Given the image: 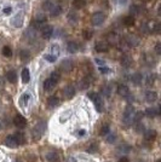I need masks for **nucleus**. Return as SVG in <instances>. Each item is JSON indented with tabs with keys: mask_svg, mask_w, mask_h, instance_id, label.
<instances>
[{
	"mask_svg": "<svg viewBox=\"0 0 161 162\" xmlns=\"http://www.w3.org/2000/svg\"><path fill=\"white\" fill-rule=\"evenodd\" d=\"M134 108L132 105H127V108L125 109L124 111V116H122V122H124V126L128 127L133 123V119H134Z\"/></svg>",
	"mask_w": 161,
	"mask_h": 162,
	"instance_id": "f257e3e1",
	"label": "nucleus"
},
{
	"mask_svg": "<svg viewBox=\"0 0 161 162\" xmlns=\"http://www.w3.org/2000/svg\"><path fill=\"white\" fill-rule=\"evenodd\" d=\"M45 129H46V123H45L44 121L38 122V125H35V127L33 128V139H34V140L39 139V138L44 134Z\"/></svg>",
	"mask_w": 161,
	"mask_h": 162,
	"instance_id": "f03ea898",
	"label": "nucleus"
},
{
	"mask_svg": "<svg viewBox=\"0 0 161 162\" xmlns=\"http://www.w3.org/2000/svg\"><path fill=\"white\" fill-rule=\"evenodd\" d=\"M106 20V15L103 12H95L91 17V22L93 26H101Z\"/></svg>",
	"mask_w": 161,
	"mask_h": 162,
	"instance_id": "7ed1b4c3",
	"label": "nucleus"
},
{
	"mask_svg": "<svg viewBox=\"0 0 161 162\" xmlns=\"http://www.w3.org/2000/svg\"><path fill=\"white\" fill-rule=\"evenodd\" d=\"M52 34H53V27L52 26L49 24V26H44L41 28V36L44 39H50L52 36Z\"/></svg>",
	"mask_w": 161,
	"mask_h": 162,
	"instance_id": "20e7f679",
	"label": "nucleus"
},
{
	"mask_svg": "<svg viewBox=\"0 0 161 162\" xmlns=\"http://www.w3.org/2000/svg\"><path fill=\"white\" fill-rule=\"evenodd\" d=\"M73 67H74V64L70 59H64L61 63V70L64 71V73H70L73 70Z\"/></svg>",
	"mask_w": 161,
	"mask_h": 162,
	"instance_id": "39448f33",
	"label": "nucleus"
},
{
	"mask_svg": "<svg viewBox=\"0 0 161 162\" xmlns=\"http://www.w3.org/2000/svg\"><path fill=\"white\" fill-rule=\"evenodd\" d=\"M14 123L16 127L18 128H24L27 126V120L22 116V115H16L15 119H14Z\"/></svg>",
	"mask_w": 161,
	"mask_h": 162,
	"instance_id": "423d86ee",
	"label": "nucleus"
},
{
	"mask_svg": "<svg viewBox=\"0 0 161 162\" xmlns=\"http://www.w3.org/2000/svg\"><path fill=\"white\" fill-rule=\"evenodd\" d=\"M95 50H96L97 52L104 53V52H108V50H109V45H108V42L98 41V42H96V45H95Z\"/></svg>",
	"mask_w": 161,
	"mask_h": 162,
	"instance_id": "0eeeda50",
	"label": "nucleus"
},
{
	"mask_svg": "<svg viewBox=\"0 0 161 162\" xmlns=\"http://www.w3.org/2000/svg\"><path fill=\"white\" fill-rule=\"evenodd\" d=\"M5 145L9 148H17L18 146V142L16 140L15 136H8L5 138Z\"/></svg>",
	"mask_w": 161,
	"mask_h": 162,
	"instance_id": "6e6552de",
	"label": "nucleus"
},
{
	"mask_svg": "<svg viewBox=\"0 0 161 162\" xmlns=\"http://www.w3.org/2000/svg\"><path fill=\"white\" fill-rule=\"evenodd\" d=\"M126 44H127L130 47H136V46L139 45V39H138V36H136V35H130V36H127V39H126Z\"/></svg>",
	"mask_w": 161,
	"mask_h": 162,
	"instance_id": "1a4fd4ad",
	"label": "nucleus"
},
{
	"mask_svg": "<svg viewBox=\"0 0 161 162\" xmlns=\"http://www.w3.org/2000/svg\"><path fill=\"white\" fill-rule=\"evenodd\" d=\"M118 93H119L121 97H128V95H130V89H128V86L125 85V84L119 85V86H118Z\"/></svg>",
	"mask_w": 161,
	"mask_h": 162,
	"instance_id": "9d476101",
	"label": "nucleus"
},
{
	"mask_svg": "<svg viewBox=\"0 0 161 162\" xmlns=\"http://www.w3.org/2000/svg\"><path fill=\"white\" fill-rule=\"evenodd\" d=\"M11 24H12L15 28L22 27V24H23V16H22V15H16V16L11 20Z\"/></svg>",
	"mask_w": 161,
	"mask_h": 162,
	"instance_id": "9b49d317",
	"label": "nucleus"
},
{
	"mask_svg": "<svg viewBox=\"0 0 161 162\" xmlns=\"http://www.w3.org/2000/svg\"><path fill=\"white\" fill-rule=\"evenodd\" d=\"M156 138V131L155 129H148L144 132V139L148 142H153Z\"/></svg>",
	"mask_w": 161,
	"mask_h": 162,
	"instance_id": "f8f14e48",
	"label": "nucleus"
},
{
	"mask_svg": "<svg viewBox=\"0 0 161 162\" xmlns=\"http://www.w3.org/2000/svg\"><path fill=\"white\" fill-rule=\"evenodd\" d=\"M55 86H56V83H55V81H52L51 79H47V80L44 81V90H45L46 92L52 91V90L55 89Z\"/></svg>",
	"mask_w": 161,
	"mask_h": 162,
	"instance_id": "ddd939ff",
	"label": "nucleus"
},
{
	"mask_svg": "<svg viewBox=\"0 0 161 162\" xmlns=\"http://www.w3.org/2000/svg\"><path fill=\"white\" fill-rule=\"evenodd\" d=\"M120 62H121V65L125 67V68H128V67L132 65V58H131V56H128V55H124V56L121 57Z\"/></svg>",
	"mask_w": 161,
	"mask_h": 162,
	"instance_id": "4468645a",
	"label": "nucleus"
},
{
	"mask_svg": "<svg viewBox=\"0 0 161 162\" xmlns=\"http://www.w3.org/2000/svg\"><path fill=\"white\" fill-rule=\"evenodd\" d=\"M74 95H75V89H74V86L68 85V86L64 89V96H65V98L70 99V98L74 97Z\"/></svg>",
	"mask_w": 161,
	"mask_h": 162,
	"instance_id": "2eb2a0df",
	"label": "nucleus"
},
{
	"mask_svg": "<svg viewBox=\"0 0 161 162\" xmlns=\"http://www.w3.org/2000/svg\"><path fill=\"white\" fill-rule=\"evenodd\" d=\"M93 103H95L96 110H97L98 113H101V111L103 110V101H102V98H101V96H99V95H97V96H96V98L93 99Z\"/></svg>",
	"mask_w": 161,
	"mask_h": 162,
	"instance_id": "dca6fc26",
	"label": "nucleus"
},
{
	"mask_svg": "<svg viewBox=\"0 0 161 162\" xmlns=\"http://www.w3.org/2000/svg\"><path fill=\"white\" fill-rule=\"evenodd\" d=\"M131 81L133 83V85L139 86V85L142 84V81H143V76H142V74H139V73L133 74V75H132V77H131Z\"/></svg>",
	"mask_w": 161,
	"mask_h": 162,
	"instance_id": "f3484780",
	"label": "nucleus"
},
{
	"mask_svg": "<svg viewBox=\"0 0 161 162\" xmlns=\"http://www.w3.org/2000/svg\"><path fill=\"white\" fill-rule=\"evenodd\" d=\"M145 99H147V102L153 103V102H155L157 99V93L155 91H148L145 93Z\"/></svg>",
	"mask_w": 161,
	"mask_h": 162,
	"instance_id": "a211bd4d",
	"label": "nucleus"
},
{
	"mask_svg": "<svg viewBox=\"0 0 161 162\" xmlns=\"http://www.w3.org/2000/svg\"><path fill=\"white\" fill-rule=\"evenodd\" d=\"M159 114H160V108H148L145 110V115L148 117H155Z\"/></svg>",
	"mask_w": 161,
	"mask_h": 162,
	"instance_id": "6ab92c4d",
	"label": "nucleus"
},
{
	"mask_svg": "<svg viewBox=\"0 0 161 162\" xmlns=\"http://www.w3.org/2000/svg\"><path fill=\"white\" fill-rule=\"evenodd\" d=\"M46 158L49 162H59V156L57 152L55 151H50L47 155H46Z\"/></svg>",
	"mask_w": 161,
	"mask_h": 162,
	"instance_id": "aec40b11",
	"label": "nucleus"
},
{
	"mask_svg": "<svg viewBox=\"0 0 161 162\" xmlns=\"http://www.w3.org/2000/svg\"><path fill=\"white\" fill-rule=\"evenodd\" d=\"M6 79H8L9 83L15 84L16 81H17V74H16V71H15V70H10V71H8V74H6Z\"/></svg>",
	"mask_w": 161,
	"mask_h": 162,
	"instance_id": "412c9836",
	"label": "nucleus"
},
{
	"mask_svg": "<svg viewBox=\"0 0 161 162\" xmlns=\"http://www.w3.org/2000/svg\"><path fill=\"white\" fill-rule=\"evenodd\" d=\"M30 80V73H29V69L28 68H24L22 70V83L23 84H28Z\"/></svg>",
	"mask_w": 161,
	"mask_h": 162,
	"instance_id": "4be33fe9",
	"label": "nucleus"
},
{
	"mask_svg": "<svg viewBox=\"0 0 161 162\" xmlns=\"http://www.w3.org/2000/svg\"><path fill=\"white\" fill-rule=\"evenodd\" d=\"M58 103H59V99H58L56 96H51V97H49V99H47V105L51 107V108L57 107Z\"/></svg>",
	"mask_w": 161,
	"mask_h": 162,
	"instance_id": "5701e85b",
	"label": "nucleus"
},
{
	"mask_svg": "<svg viewBox=\"0 0 161 162\" xmlns=\"http://www.w3.org/2000/svg\"><path fill=\"white\" fill-rule=\"evenodd\" d=\"M122 23H124L126 27H131V26L134 24V17H133V16H126V17H124V20H122Z\"/></svg>",
	"mask_w": 161,
	"mask_h": 162,
	"instance_id": "b1692460",
	"label": "nucleus"
},
{
	"mask_svg": "<svg viewBox=\"0 0 161 162\" xmlns=\"http://www.w3.org/2000/svg\"><path fill=\"white\" fill-rule=\"evenodd\" d=\"M86 4H87V0H74L73 2V5L76 9H83L84 6H86Z\"/></svg>",
	"mask_w": 161,
	"mask_h": 162,
	"instance_id": "393cba45",
	"label": "nucleus"
},
{
	"mask_svg": "<svg viewBox=\"0 0 161 162\" xmlns=\"http://www.w3.org/2000/svg\"><path fill=\"white\" fill-rule=\"evenodd\" d=\"M67 48H68V51L70 52V53H75V52H77V50H79V45L76 44V42H69L68 44V46H67Z\"/></svg>",
	"mask_w": 161,
	"mask_h": 162,
	"instance_id": "a878e982",
	"label": "nucleus"
},
{
	"mask_svg": "<svg viewBox=\"0 0 161 162\" xmlns=\"http://www.w3.org/2000/svg\"><path fill=\"white\" fill-rule=\"evenodd\" d=\"M50 12H51V16H52V17H57V16L61 15V12H62V8H61L59 5H55L53 9H52Z\"/></svg>",
	"mask_w": 161,
	"mask_h": 162,
	"instance_id": "bb28decb",
	"label": "nucleus"
},
{
	"mask_svg": "<svg viewBox=\"0 0 161 162\" xmlns=\"http://www.w3.org/2000/svg\"><path fill=\"white\" fill-rule=\"evenodd\" d=\"M20 57H21V59H22L23 62H27V61L30 58V53H29V51H27V50H22V51L20 52Z\"/></svg>",
	"mask_w": 161,
	"mask_h": 162,
	"instance_id": "cd10ccee",
	"label": "nucleus"
},
{
	"mask_svg": "<svg viewBox=\"0 0 161 162\" xmlns=\"http://www.w3.org/2000/svg\"><path fill=\"white\" fill-rule=\"evenodd\" d=\"M15 137H16V140L18 142V145L26 143V137H24V134H23L22 132H17V133L15 134Z\"/></svg>",
	"mask_w": 161,
	"mask_h": 162,
	"instance_id": "c85d7f7f",
	"label": "nucleus"
},
{
	"mask_svg": "<svg viewBox=\"0 0 161 162\" xmlns=\"http://www.w3.org/2000/svg\"><path fill=\"white\" fill-rule=\"evenodd\" d=\"M89 86H90V80L87 77H85L80 81V89L81 90H86V89H89Z\"/></svg>",
	"mask_w": 161,
	"mask_h": 162,
	"instance_id": "c756f323",
	"label": "nucleus"
},
{
	"mask_svg": "<svg viewBox=\"0 0 161 162\" xmlns=\"http://www.w3.org/2000/svg\"><path fill=\"white\" fill-rule=\"evenodd\" d=\"M2 52H3V55H4L5 57H8V58L12 57V50H11V47H9V46H4L3 50H2Z\"/></svg>",
	"mask_w": 161,
	"mask_h": 162,
	"instance_id": "7c9ffc66",
	"label": "nucleus"
},
{
	"mask_svg": "<svg viewBox=\"0 0 161 162\" xmlns=\"http://www.w3.org/2000/svg\"><path fill=\"white\" fill-rule=\"evenodd\" d=\"M155 75L154 74H150V75H148L147 76V79H145V84L148 85V86H151V85H154V83H155Z\"/></svg>",
	"mask_w": 161,
	"mask_h": 162,
	"instance_id": "2f4dec72",
	"label": "nucleus"
},
{
	"mask_svg": "<svg viewBox=\"0 0 161 162\" xmlns=\"http://www.w3.org/2000/svg\"><path fill=\"white\" fill-rule=\"evenodd\" d=\"M92 36H93L92 30H90V29H85V30L83 32V38H84L85 40H91Z\"/></svg>",
	"mask_w": 161,
	"mask_h": 162,
	"instance_id": "473e14b6",
	"label": "nucleus"
},
{
	"mask_svg": "<svg viewBox=\"0 0 161 162\" xmlns=\"http://www.w3.org/2000/svg\"><path fill=\"white\" fill-rule=\"evenodd\" d=\"M29 99H30V95H29V93H23V95L21 96V99H20V101H21V104H22V105H26Z\"/></svg>",
	"mask_w": 161,
	"mask_h": 162,
	"instance_id": "72a5a7b5",
	"label": "nucleus"
},
{
	"mask_svg": "<svg viewBox=\"0 0 161 162\" xmlns=\"http://www.w3.org/2000/svg\"><path fill=\"white\" fill-rule=\"evenodd\" d=\"M140 6L139 5H132L131 6V9H130V12L132 14V15H138V14H140Z\"/></svg>",
	"mask_w": 161,
	"mask_h": 162,
	"instance_id": "f704fd0d",
	"label": "nucleus"
},
{
	"mask_svg": "<svg viewBox=\"0 0 161 162\" xmlns=\"http://www.w3.org/2000/svg\"><path fill=\"white\" fill-rule=\"evenodd\" d=\"M119 151L120 152H130L131 151V146L128 144H122L119 146Z\"/></svg>",
	"mask_w": 161,
	"mask_h": 162,
	"instance_id": "c9c22d12",
	"label": "nucleus"
},
{
	"mask_svg": "<svg viewBox=\"0 0 161 162\" xmlns=\"http://www.w3.org/2000/svg\"><path fill=\"white\" fill-rule=\"evenodd\" d=\"M134 128H136V132H138V133L145 132V131H144V125H143V123H140V122L134 123Z\"/></svg>",
	"mask_w": 161,
	"mask_h": 162,
	"instance_id": "e433bc0d",
	"label": "nucleus"
},
{
	"mask_svg": "<svg viewBox=\"0 0 161 162\" xmlns=\"http://www.w3.org/2000/svg\"><path fill=\"white\" fill-rule=\"evenodd\" d=\"M50 79H51L52 81H55V83L57 84V83H58V80L61 79V75H59V73H57V71H53V73L51 74Z\"/></svg>",
	"mask_w": 161,
	"mask_h": 162,
	"instance_id": "4c0bfd02",
	"label": "nucleus"
},
{
	"mask_svg": "<svg viewBox=\"0 0 161 162\" xmlns=\"http://www.w3.org/2000/svg\"><path fill=\"white\" fill-rule=\"evenodd\" d=\"M53 4L51 3V2H45L44 3V5H43V8H44V10H47V11H51L52 9H53Z\"/></svg>",
	"mask_w": 161,
	"mask_h": 162,
	"instance_id": "58836bf2",
	"label": "nucleus"
},
{
	"mask_svg": "<svg viewBox=\"0 0 161 162\" xmlns=\"http://www.w3.org/2000/svg\"><path fill=\"white\" fill-rule=\"evenodd\" d=\"M109 134V125H104L101 128V136H108Z\"/></svg>",
	"mask_w": 161,
	"mask_h": 162,
	"instance_id": "ea45409f",
	"label": "nucleus"
},
{
	"mask_svg": "<svg viewBox=\"0 0 161 162\" xmlns=\"http://www.w3.org/2000/svg\"><path fill=\"white\" fill-rule=\"evenodd\" d=\"M153 30H154L156 34H161V22L155 23L154 27H153Z\"/></svg>",
	"mask_w": 161,
	"mask_h": 162,
	"instance_id": "a19ab883",
	"label": "nucleus"
},
{
	"mask_svg": "<svg viewBox=\"0 0 161 162\" xmlns=\"http://www.w3.org/2000/svg\"><path fill=\"white\" fill-rule=\"evenodd\" d=\"M51 52H52V55L53 56H58V53H59V46L58 45H52V47H51Z\"/></svg>",
	"mask_w": 161,
	"mask_h": 162,
	"instance_id": "79ce46f5",
	"label": "nucleus"
},
{
	"mask_svg": "<svg viewBox=\"0 0 161 162\" xmlns=\"http://www.w3.org/2000/svg\"><path fill=\"white\" fill-rule=\"evenodd\" d=\"M44 58H45L47 62H50V63H53V62L56 61V58H57V57H56V56H53L52 53H49V55H46Z\"/></svg>",
	"mask_w": 161,
	"mask_h": 162,
	"instance_id": "37998d69",
	"label": "nucleus"
},
{
	"mask_svg": "<svg viewBox=\"0 0 161 162\" xmlns=\"http://www.w3.org/2000/svg\"><path fill=\"white\" fill-rule=\"evenodd\" d=\"M103 93H104L107 97H109V96L112 95V86H109V85L106 86V87L103 89Z\"/></svg>",
	"mask_w": 161,
	"mask_h": 162,
	"instance_id": "c03bdc74",
	"label": "nucleus"
},
{
	"mask_svg": "<svg viewBox=\"0 0 161 162\" xmlns=\"http://www.w3.org/2000/svg\"><path fill=\"white\" fill-rule=\"evenodd\" d=\"M36 21L40 22V23H44V22L46 21V16L43 15V14H38V16H36Z\"/></svg>",
	"mask_w": 161,
	"mask_h": 162,
	"instance_id": "a18cd8bd",
	"label": "nucleus"
},
{
	"mask_svg": "<svg viewBox=\"0 0 161 162\" xmlns=\"http://www.w3.org/2000/svg\"><path fill=\"white\" fill-rule=\"evenodd\" d=\"M3 14H4V15H10V14H12V6H5V8L3 9Z\"/></svg>",
	"mask_w": 161,
	"mask_h": 162,
	"instance_id": "49530a36",
	"label": "nucleus"
},
{
	"mask_svg": "<svg viewBox=\"0 0 161 162\" xmlns=\"http://www.w3.org/2000/svg\"><path fill=\"white\" fill-rule=\"evenodd\" d=\"M154 51H155L156 55H160V56H161V42H157V44L155 45Z\"/></svg>",
	"mask_w": 161,
	"mask_h": 162,
	"instance_id": "de8ad7c7",
	"label": "nucleus"
},
{
	"mask_svg": "<svg viewBox=\"0 0 161 162\" xmlns=\"http://www.w3.org/2000/svg\"><path fill=\"white\" fill-rule=\"evenodd\" d=\"M68 18H69V21H70V22H75V21L77 20V16H76L74 12H69Z\"/></svg>",
	"mask_w": 161,
	"mask_h": 162,
	"instance_id": "09e8293b",
	"label": "nucleus"
},
{
	"mask_svg": "<svg viewBox=\"0 0 161 162\" xmlns=\"http://www.w3.org/2000/svg\"><path fill=\"white\" fill-rule=\"evenodd\" d=\"M140 32H143L144 34H147L149 32V27H148V23H143L140 26Z\"/></svg>",
	"mask_w": 161,
	"mask_h": 162,
	"instance_id": "8fccbe9b",
	"label": "nucleus"
},
{
	"mask_svg": "<svg viewBox=\"0 0 161 162\" xmlns=\"http://www.w3.org/2000/svg\"><path fill=\"white\" fill-rule=\"evenodd\" d=\"M99 71L102 74H108V73H110V69L108 67H99Z\"/></svg>",
	"mask_w": 161,
	"mask_h": 162,
	"instance_id": "3c124183",
	"label": "nucleus"
},
{
	"mask_svg": "<svg viewBox=\"0 0 161 162\" xmlns=\"http://www.w3.org/2000/svg\"><path fill=\"white\" fill-rule=\"evenodd\" d=\"M98 149V146L96 145V144H92L91 146H89V149H87V151L89 152H96V150Z\"/></svg>",
	"mask_w": 161,
	"mask_h": 162,
	"instance_id": "603ef678",
	"label": "nucleus"
},
{
	"mask_svg": "<svg viewBox=\"0 0 161 162\" xmlns=\"http://www.w3.org/2000/svg\"><path fill=\"white\" fill-rule=\"evenodd\" d=\"M107 140H108V143H114V140H115V134H110V136H108Z\"/></svg>",
	"mask_w": 161,
	"mask_h": 162,
	"instance_id": "864d4df0",
	"label": "nucleus"
},
{
	"mask_svg": "<svg viewBox=\"0 0 161 162\" xmlns=\"http://www.w3.org/2000/svg\"><path fill=\"white\" fill-rule=\"evenodd\" d=\"M118 162H130V160H128V157H126V156H122Z\"/></svg>",
	"mask_w": 161,
	"mask_h": 162,
	"instance_id": "5fc2aeb1",
	"label": "nucleus"
},
{
	"mask_svg": "<svg viewBox=\"0 0 161 162\" xmlns=\"http://www.w3.org/2000/svg\"><path fill=\"white\" fill-rule=\"evenodd\" d=\"M95 62H96L97 64H99L101 67H102V65H104V62H103L102 59H98V58H96V59H95Z\"/></svg>",
	"mask_w": 161,
	"mask_h": 162,
	"instance_id": "6e6d98bb",
	"label": "nucleus"
},
{
	"mask_svg": "<svg viewBox=\"0 0 161 162\" xmlns=\"http://www.w3.org/2000/svg\"><path fill=\"white\" fill-rule=\"evenodd\" d=\"M84 134H85V131H84V129L79 131V136H84Z\"/></svg>",
	"mask_w": 161,
	"mask_h": 162,
	"instance_id": "4d7b16f0",
	"label": "nucleus"
},
{
	"mask_svg": "<svg viewBox=\"0 0 161 162\" xmlns=\"http://www.w3.org/2000/svg\"><path fill=\"white\" fill-rule=\"evenodd\" d=\"M157 14H159V16H161V5H160L159 9H157Z\"/></svg>",
	"mask_w": 161,
	"mask_h": 162,
	"instance_id": "13d9d810",
	"label": "nucleus"
},
{
	"mask_svg": "<svg viewBox=\"0 0 161 162\" xmlns=\"http://www.w3.org/2000/svg\"><path fill=\"white\" fill-rule=\"evenodd\" d=\"M124 2H126V0H120V3H124Z\"/></svg>",
	"mask_w": 161,
	"mask_h": 162,
	"instance_id": "bf43d9fd",
	"label": "nucleus"
},
{
	"mask_svg": "<svg viewBox=\"0 0 161 162\" xmlns=\"http://www.w3.org/2000/svg\"><path fill=\"white\" fill-rule=\"evenodd\" d=\"M156 162H161V158H159V160H157V161H156Z\"/></svg>",
	"mask_w": 161,
	"mask_h": 162,
	"instance_id": "052dcab7",
	"label": "nucleus"
},
{
	"mask_svg": "<svg viewBox=\"0 0 161 162\" xmlns=\"http://www.w3.org/2000/svg\"><path fill=\"white\" fill-rule=\"evenodd\" d=\"M160 114H161V105H160Z\"/></svg>",
	"mask_w": 161,
	"mask_h": 162,
	"instance_id": "680f3d73",
	"label": "nucleus"
},
{
	"mask_svg": "<svg viewBox=\"0 0 161 162\" xmlns=\"http://www.w3.org/2000/svg\"><path fill=\"white\" fill-rule=\"evenodd\" d=\"M0 128H2V125H0Z\"/></svg>",
	"mask_w": 161,
	"mask_h": 162,
	"instance_id": "e2e57ef3",
	"label": "nucleus"
},
{
	"mask_svg": "<svg viewBox=\"0 0 161 162\" xmlns=\"http://www.w3.org/2000/svg\"><path fill=\"white\" fill-rule=\"evenodd\" d=\"M16 162H20V161H16Z\"/></svg>",
	"mask_w": 161,
	"mask_h": 162,
	"instance_id": "0e129e2a",
	"label": "nucleus"
}]
</instances>
